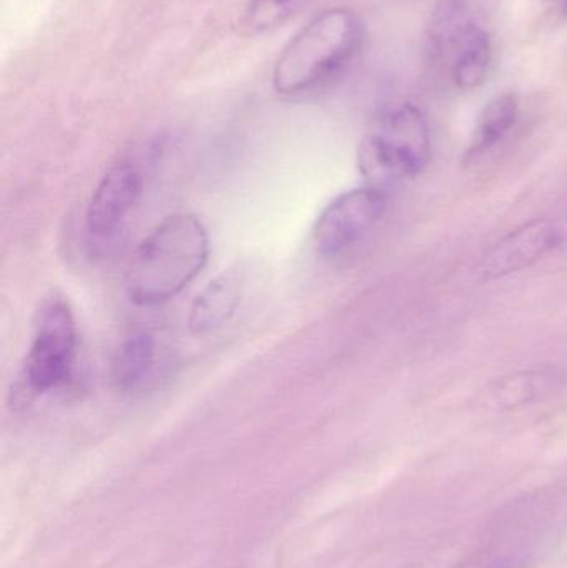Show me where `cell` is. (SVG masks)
Masks as SVG:
<instances>
[{"label":"cell","mask_w":567,"mask_h":568,"mask_svg":"<svg viewBox=\"0 0 567 568\" xmlns=\"http://www.w3.org/2000/svg\"><path fill=\"white\" fill-rule=\"evenodd\" d=\"M210 239L190 213L166 216L140 242L126 268V294L139 306H159L179 296L205 268Z\"/></svg>","instance_id":"obj_1"},{"label":"cell","mask_w":567,"mask_h":568,"mask_svg":"<svg viewBox=\"0 0 567 568\" xmlns=\"http://www.w3.org/2000/svg\"><path fill=\"white\" fill-rule=\"evenodd\" d=\"M365 39V23L355 10H325L292 37L280 53L273 67V89L285 97L322 90L355 62Z\"/></svg>","instance_id":"obj_2"},{"label":"cell","mask_w":567,"mask_h":568,"mask_svg":"<svg viewBox=\"0 0 567 568\" xmlns=\"http://www.w3.org/2000/svg\"><path fill=\"white\" fill-rule=\"evenodd\" d=\"M496 0H439L426 29L433 65L459 90H475L493 62V12Z\"/></svg>","instance_id":"obj_3"},{"label":"cell","mask_w":567,"mask_h":568,"mask_svg":"<svg viewBox=\"0 0 567 568\" xmlns=\"http://www.w3.org/2000/svg\"><path fill=\"white\" fill-rule=\"evenodd\" d=\"M429 156L432 135L425 113L409 100H389L360 143L358 169L368 185L386 190L418 176Z\"/></svg>","instance_id":"obj_4"},{"label":"cell","mask_w":567,"mask_h":568,"mask_svg":"<svg viewBox=\"0 0 567 568\" xmlns=\"http://www.w3.org/2000/svg\"><path fill=\"white\" fill-rule=\"evenodd\" d=\"M77 336L75 317L65 301L50 300L40 307L23 361L27 393L42 396L69 379L75 364Z\"/></svg>","instance_id":"obj_5"},{"label":"cell","mask_w":567,"mask_h":568,"mask_svg":"<svg viewBox=\"0 0 567 568\" xmlns=\"http://www.w3.org/2000/svg\"><path fill=\"white\" fill-rule=\"evenodd\" d=\"M388 193L366 185L336 196L320 215L315 245L320 255L336 258L358 245L385 215Z\"/></svg>","instance_id":"obj_6"},{"label":"cell","mask_w":567,"mask_h":568,"mask_svg":"<svg viewBox=\"0 0 567 568\" xmlns=\"http://www.w3.org/2000/svg\"><path fill=\"white\" fill-rule=\"evenodd\" d=\"M145 189L142 169L122 160L100 180L87 209V232L97 240L112 239L123 229Z\"/></svg>","instance_id":"obj_7"},{"label":"cell","mask_w":567,"mask_h":568,"mask_svg":"<svg viewBox=\"0 0 567 568\" xmlns=\"http://www.w3.org/2000/svg\"><path fill=\"white\" fill-rule=\"evenodd\" d=\"M559 232L548 222H533L496 243L479 265L483 278L498 280L522 272L558 246Z\"/></svg>","instance_id":"obj_8"},{"label":"cell","mask_w":567,"mask_h":568,"mask_svg":"<svg viewBox=\"0 0 567 568\" xmlns=\"http://www.w3.org/2000/svg\"><path fill=\"white\" fill-rule=\"evenodd\" d=\"M242 290V276L235 272L223 273L206 284L190 310V329L195 334H206L222 327L235 314Z\"/></svg>","instance_id":"obj_9"},{"label":"cell","mask_w":567,"mask_h":568,"mask_svg":"<svg viewBox=\"0 0 567 568\" xmlns=\"http://www.w3.org/2000/svg\"><path fill=\"white\" fill-rule=\"evenodd\" d=\"M156 364L155 337L145 331L133 333L117 347L110 364L113 387L120 393H136L152 377Z\"/></svg>","instance_id":"obj_10"},{"label":"cell","mask_w":567,"mask_h":568,"mask_svg":"<svg viewBox=\"0 0 567 568\" xmlns=\"http://www.w3.org/2000/svg\"><path fill=\"white\" fill-rule=\"evenodd\" d=\"M519 102L518 97L513 93H503V95L493 99L483 110L478 123H476L475 133H473L472 143H469L466 160L478 159L483 153L495 149L518 122Z\"/></svg>","instance_id":"obj_11"},{"label":"cell","mask_w":567,"mask_h":568,"mask_svg":"<svg viewBox=\"0 0 567 568\" xmlns=\"http://www.w3.org/2000/svg\"><path fill=\"white\" fill-rule=\"evenodd\" d=\"M313 0H250L240 19L243 36H262L288 22Z\"/></svg>","instance_id":"obj_12"},{"label":"cell","mask_w":567,"mask_h":568,"mask_svg":"<svg viewBox=\"0 0 567 568\" xmlns=\"http://www.w3.org/2000/svg\"><path fill=\"white\" fill-rule=\"evenodd\" d=\"M549 376L543 373H522L503 377L485 390L483 396L488 406L512 409L531 403L548 390Z\"/></svg>","instance_id":"obj_13"},{"label":"cell","mask_w":567,"mask_h":568,"mask_svg":"<svg viewBox=\"0 0 567 568\" xmlns=\"http://www.w3.org/2000/svg\"><path fill=\"white\" fill-rule=\"evenodd\" d=\"M566 12H567V6H566Z\"/></svg>","instance_id":"obj_14"}]
</instances>
